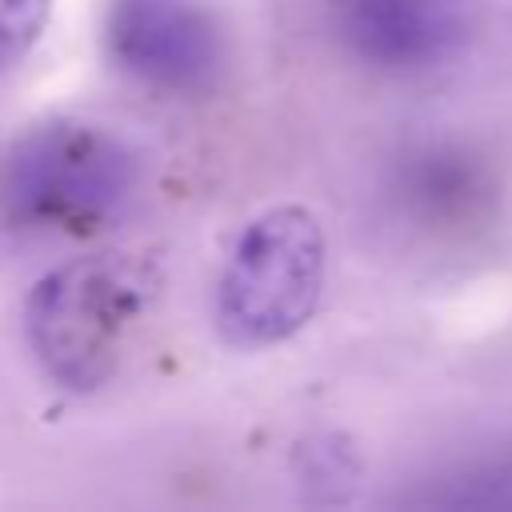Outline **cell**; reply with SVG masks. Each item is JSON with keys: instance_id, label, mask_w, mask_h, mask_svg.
<instances>
[{"instance_id": "cell-2", "label": "cell", "mask_w": 512, "mask_h": 512, "mask_svg": "<svg viewBox=\"0 0 512 512\" xmlns=\"http://www.w3.org/2000/svg\"><path fill=\"white\" fill-rule=\"evenodd\" d=\"M136 184V160L120 136L88 120L28 128L0 164V204L12 220L48 232H96Z\"/></svg>"}, {"instance_id": "cell-3", "label": "cell", "mask_w": 512, "mask_h": 512, "mask_svg": "<svg viewBox=\"0 0 512 512\" xmlns=\"http://www.w3.org/2000/svg\"><path fill=\"white\" fill-rule=\"evenodd\" d=\"M324 288V232L304 208L256 216L216 284V332L232 348H268L308 324Z\"/></svg>"}, {"instance_id": "cell-5", "label": "cell", "mask_w": 512, "mask_h": 512, "mask_svg": "<svg viewBox=\"0 0 512 512\" xmlns=\"http://www.w3.org/2000/svg\"><path fill=\"white\" fill-rule=\"evenodd\" d=\"M340 44L376 68H424L456 48L460 0H332Z\"/></svg>"}, {"instance_id": "cell-1", "label": "cell", "mask_w": 512, "mask_h": 512, "mask_svg": "<svg viewBox=\"0 0 512 512\" xmlns=\"http://www.w3.org/2000/svg\"><path fill=\"white\" fill-rule=\"evenodd\" d=\"M152 272L120 252L80 256L36 280L24 304L28 348L68 392H96L120 368L128 332L144 312Z\"/></svg>"}, {"instance_id": "cell-4", "label": "cell", "mask_w": 512, "mask_h": 512, "mask_svg": "<svg viewBox=\"0 0 512 512\" xmlns=\"http://www.w3.org/2000/svg\"><path fill=\"white\" fill-rule=\"evenodd\" d=\"M108 56L156 92L196 96L224 72V36L200 0H108Z\"/></svg>"}, {"instance_id": "cell-6", "label": "cell", "mask_w": 512, "mask_h": 512, "mask_svg": "<svg viewBox=\"0 0 512 512\" xmlns=\"http://www.w3.org/2000/svg\"><path fill=\"white\" fill-rule=\"evenodd\" d=\"M48 4L52 0H0V72L36 44Z\"/></svg>"}]
</instances>
